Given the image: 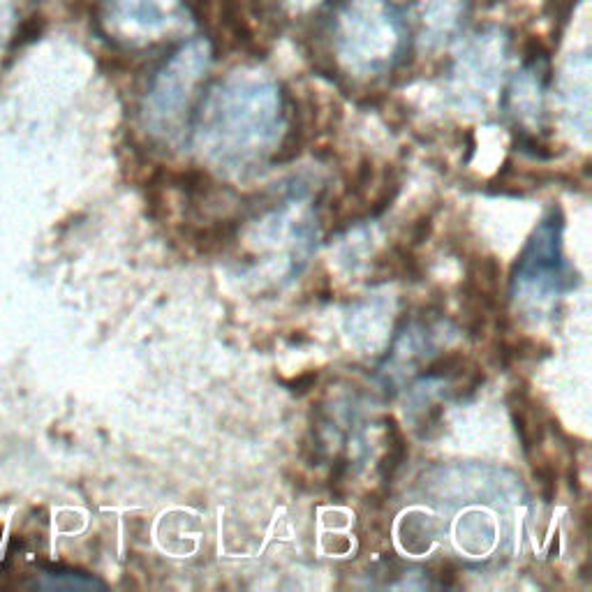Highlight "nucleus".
<instances>
[{"mask_svg":"<svg viewBox=\"0 0 592 592\" xmlns=\"http://www.w3.org/2000/svg\"><path fill=\"white\" fill-rule=\"evenodd\" d=\"M336 54L364 70H391L410 47V24L396 0H343L331 24Z\"/></svg>","mask_w":592,"mask_h":592,"instance_id":"f257e3e1","label":"nucleus"},{"mask_svg":"<svg viewBox=\"0 0 592 592\" xmlns=\"http://www.w3.org/2000/svg\"><path fill=\"white\" fill-rule=\"evenodd\" d=\"M315 382H317L315 370H308V373L294 377V380H285V384L294 391V394H306L308 389L315 387Z\"/></svg>","mask_w":592,"mask_h":592,"instance_id":"1a4fd4ad","label":"nucleus"},{"mask_svg":"<svg viewBox=\"0 0 592 592\" xmlns=\"http://www.w3.org/2000/svg\"><path fill=\"white\" fill-rule=\"evenodd\" d=\"M431 234H433V211L421 213V216L412 222L410 243H407V246L410 248L421 246V243H426L428 239H431Z\"/></svg>","mask_w":592,"mask_h":592,"instance_id":"6e6552de","label":"nucleus"},{"mask_svg":"<svg viewBox=\"0 0 592 592\" xmlns=\"http://www.w3.org/2000/svg\"><path fill=\"white\" fill-rule=\"evenodd\" d=\"M384 424H387V433H389V451L384 454L380 463V475L384 484H391V479H394L398 468H401L403 461L407 458V440L394 417H384Z\"/></svg>","mask_w":592,"mask_h":592,"instance_id":"20e7f679","label":"nucleus"},{"mask_svg":"<svg viewBox=\"0 0 592 592\" xmlns=\"http://www.w3.org/2000/svg\"><path fill=\"white\" fill-rule=\"evenodd\" d=\"M532 475L537 479L544 502H549L551 505L555 500V493H558V470H555V465L544 456L537 458L535 468H532Z\"/></svg>","mask_w":592,"mask_h":592,"instance_id":"423d86ee","label":"nucleus"},{"mask_svg":"<svg viewBox=\"0 0 592 592\" xmlns=\"http://www.w3.org/2000/svg\"><path fill=\"white\" fill-rule=\"evenodd\" d=\"M276 3L290 17H306V14H313L329 5V0H276Z\"/></svg>","mask_w":592,"mask_h":592,"instance_id":"0eeeda50","label":"nucleus"},{"mask_svg":"<svg viewBox=\"0 0 592 592\" xmlns=\"http://www.w3.org/2000/svg\"><path fill=\"white\" fill-rule=\"evenodd\" d=\"M185 0H105L102 21L109 35L125 44L162 42L188 24Z\"/></svg>","mask_w":592,"mask_h":592,"instance_id":"f03ea898","label":"nucleus"},{"mask_svg":"<svg viewBox=\"0 0 592 592\" xmlns=\"http://www.w3.org/2000/svg\"><path fill=\"white\" fill-rule=\"evenodd\" d=\"M438 579H440V586L454 588L458 583V569L451 565V562H442L438 569Z\"/></svg>","mask_w":592,"mask_h":592,"instance_id":"9d476101","label":"nucleus"},{"mask_svg":"<svg viewBox=\"0 0 592 592\" xmlns=\"http://www.w3.org/2000/svg\"><path fill=\"white\" fill-rule=\"evenodd\" d=\"M465 364H468L465 354L458 350H451V352L440 354L438 359H433L431 364L426 366L424 375L426 377H458V375H465Z\"/></svg>","mask_w":592,"mask_h":592,"instance_id":"39448f33","label":"nucleus"},{"mask_svg":"<svg viewBox=\"0 0 592 592\" xmlns=\"http://www.w3.org/2000/svg\"><path fill=\"white\" fill-rule=\"evenodd\" d=\"M470 14V0H417L414 19L428 42H447L461 31Z\"/></svg>","mask_w":592,"mask_h":592,"instance_id":"7ed1b4c3","label":"nucleus"}]
</instances>
